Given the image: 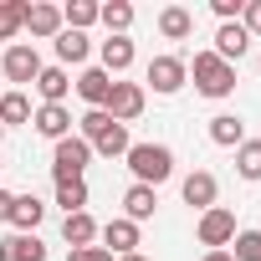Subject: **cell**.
Instances as JSON below:
<instances>
[{
  "mask_svg": "<svg viewBox=\"0 0 261 261\" xmlns=\"http://www.w3.org/2000/svg\"><path fill=\"white\" fill-rule=\"evenodd\" d=\"M123 164L134 169V185H149V190H159L169 174H174V154H169V144H134L123 154Z\"/></svg>",
  "mask_w": 261,
  "mask_h": 261,
  "instance_id": "obj_1",
  "label": "cell"
},
{
  "mask_svg": "<svg viewBox=\"0 0 261 261\" xmlns=\"http://www.w3.org/2000/svg\"><path fill=\"white\" fill-rule=\"evenodd\" d=\"M185 72L195 77V92L200 97H230L236 92V67L220 62L215 51H195V62H185Z\"/></svg>",
  "mask_w": 261,
  "mask_h": 261,
  "instance_id": "obj_2",
  "label": "cell"
},
{
  "mask_svg": "<svg viewBox=\"0 0 261 261\" xmlns=\"http://www.w3.org/2000/svg\"><path fill=\"white\" fill-rule=\"evenodd\" d=\"M87 164H92V144H82V139H62V144L51 149V174H57V185L82 179Z\"/></svg>",
  "mask_w": 261,
  "mask_h": 261,
  "instance_id": "obj_3",
  "label": "cell"
},
{
  "mask_svg": "<svg viewBox=\"0 0 261 261\" xmlns=\"http://www.w3.org/2000/svg\"><path fill=\"white\" fill-rule=\"evenodd\" d=\"M195 236H200V246H205V251H225V246L236 241V215H230L225 205H210V210H200Z\"/></svg>",
  "mask_w": 261,
  "mask_h": 261,
  "instance_id": "obj_4",
  "label": "cell"
},
{
  "mask_svg": "<svg viewBox=\"0 0 261 261\" xmlns=\"http://www.w3.org/2000/svg\"><path fill=\"white\" fill-rule=\"evenodd\" d=\"M41 67H46V62H41V51H36L31 41H16V46H6V57H0V72H6V82H21V87L36 82Z\"/></svg>",
  "mask_w": 261,
  "mask_h": 261,
  "instance_id": "obj_5",
  "label": "cell"
},
{
  "mask_svg": "<svg viewBox=\"0 0 261 261\" xmlns=\"http://www.w3.org/2000/svg\"><path fill=\"white\" fill-rule=\"evenodd\" d=\"M144 102H149V97H144V87H139V82H113V97H108V108H102V113H108L113 123H123V128H128V123L144 113Z\"/></svg>",
  "mask_w": 261,
  "mask_h": 261,
  "instance_id": "obj_6",
  "label": "cell"
},
{
  "mask_svg": "<svg viewBox=\"0 0 261 261\" xmlns=\"http://www.w3.org/2000/svg\"><path fill=\"white\" fill-rule=\"evenodd\" d=\"M185 82H190L185 57H154V62H149V87H154L159 97H174Z\"/></svg>",
  "mask_w": 261,
  "mask_h": 261,
  "instance_id": "obj_7",
  "label": "cell"
},
{
  "mask_svg": "<svg viewBox=\"0 0 261 261\" xmlns=\"http://www.w3.org/2000/svg\"><path fill=\"white\" fill-rule=\"evenodd\" d=\"M31 123H36V134H41V139H51V144L72 139V113H67L62 102H41V108L31 113Z\"/></svg>",
  "mask_w": 261,
  "mask_h": 261,
  "instance_id": "obj_8",
  "label": "cell"
},
{
  "mask_svg": "<svg viewBox=\"0 0 261 261\" xmlns=\"http://www.w3.org/2000/svg\"><path fill=\"white\" fill-rule=\"evenodd\" d=\"M26 31H31L36 41H57V36H62V6H51V0L26 6Z\"/></svg>",
  "mask_w": 261,
  "mask_h": 261,
  "instance_id": "obj_9",
  "label": "cell"
},
{
  "mask_svg": "<svg viewBox=\"0 0 261 261\" xmlns=\"http://www.w3.org/2000/svg\"><path fill=\"white\" fill-rule=\"evenodd\" d=\"M97 236H102V251H108V256H134V251H139V225H134V220H123V215L108 220Z\"/></svg>",
  "mask_w": 261,
  "mask_h": 261,
  "instance_id": "obj_10",
  "label": "cell"
},
{
  "mask_svg": "<svg viewBox=\"0 0 261 261\" xmlns=\"http://www.w3.org/2000/svg\"><path fill=\"white\" fill-rule=\"evenodd\" d=\"M72 87H77V97H82L87 108H108V97H113V77H108L102 67H82V77H77Z\"/></svg>",
  "mask_w": 261,
  "mask_h": 261,
  "instance_id": "obj_11",
  "label": "cell"
},
{
  "mask_svg": "<svg viewBox=\"0 0 261 261\" xmlns=\"http://www.w3.org/2000/svg\"><path fill=\"white\" fill-rule=\"evenodd\" d=\"M179 195H185V205L210 210V205H215V195H220V185H215V174H210V169H195V174H185Z\"/></svg>",
  "mask_w": 261,
  "mask_h": 261,
  "instance_id": "obj_12",
  "label": "cell"
},
{
  "mask_svg": "<svg viewBox=\"0 0 261 261\" xmlns=\"http://www.w3.org/2000/svg\"><path fill=\"white\" fill-rule=\"evenodd\" d=\"M246 46H251V36L241 31V21H225V26L215 31V46H210V51H215L220 62H230V67H236V62L246 57Z\"/></svg>",
  "mask_w": 261,
  "mask_h": 261,
  "instance_id": "obj_13",
  "label": "cell"
},
{
  "mask_svg": "<svg viewBox=\"0 0 261 261\" xmlns=\"http://www.w3.org/2000/svg\"><path fill=\"white\" fill-rule=\"evenodd\" d=\"M97 57H102V72L108 77H123L128 67H134V41H128V36H108L97 46Z\"/></svg>",
  "mask_w": 261,
  "mask_h": 261,
  "instance_id": "obj_14",
  "label": "cell"
},
{
  "mask_svg": "<svg viewBox=\"0 0 261 261\" xmlns=\"http://www.w3.org/2000/svg\"><path fill=\"white\" fill-rule=\"evenodd\" d=\"M51 46H57V67H77V62H87V57H92L87 31H67V26H62V36H57Z\"/></svg>",
  "mask_w": 261,
  "mask_h": 261,
  "instance_id": "obj_15",
  "label": "cell"
},
{
  "mask_svg": "<svg viewBox=\"0 0 261 261\" xmlns=\"http://www.w3.org/2000/svg\"><path fill=\"white\" fill-rule=\"evenodd\" d=\"M41 215H46V205H41L36 195H16V205H11V220H6V225H16V236H36Z\"/></svg>",
  "mask_w": 261,
  "mask_h": 261,
  "instance_id": "obj_16",
  "label": "cell"
},
{
  "mask_svg": "<svg viewBox=\"0 0 261 261\" xmlns=\"http://www.w3.org/2000/svg\"><path fill=\"white\" fill-rule=\"evenodd\" d=\"M154 205H159V190H149V185H128L123 190V220H149L154 215Z\"/></svg>",
  "mask_w": 261,
  "mask_h": 261,
  "instance_id": "obj_17",
  "label": "cell"
},
{
  "mask_svg": "<svg viewBox=\"0 0 261 261\" xmlns=\"http://www.w3.org/2000/svg\"><path fill=\"white\" fill-rule=\"evenodd\" d=\"M31 87L41 92V102H62V108H67V92H72V77H67V67H41V77H36Z\"/></svg>",
  "mask_w": 261,
  "mask_h": 261,
  "instance_id": "obj_18",
  "label": "cell"
},
{
  "mask_svg": "<svg viewBox=\"0 0 261 261\" xmlns=\"http://www.w3.org/2000/svg\"><path fill=\"white\" fill-rule=\"evenodd\" d=\"M210 144L241 149V144H246V123H241L236 113H215V118H210Z\"/></svg>",
  "mask_w": 261,
  "mask_h": 261,
  "instance_id": "obj_19",
  "label": "cell"
},
{
  "mask_svg": "<svg viewBox=\"0 0 261 261\" xmlns=\"http://www.w3.org/2000/svg\"><path fill=\"white\" fill-rule=\"evenodd\" d=\"M62 241H67L72 251H82V246H92V241H97V220H92L87 210H77V215H67V220H62Z\"/></svg>",
  "mask_w": 261,
  "mask_h": 261,
  "instance_id": "obj_20",
  "label": "cell"
},
{
  "mask_svg": "<svg viewBox=\"0 0 261 261\" xmlns=\"http://www.w3.org/2000/svg\"><path fill=\"white\" fill-rule=\"evenodd\" d=\"M0 261H46V246L36 236H6L0 241Z\"/></svg>",
  "mask_w": 261,
  "mask_h": 261,
  "instance_id": "obj_21",
  "label": "cell"
},
{
  "mask_svg": "<svg viewBox=\"0 0 261 261\" xmlns=\"http://www.w3.org/2000/svg\"><path fill=\"white\" fill-rule=\"evenodd\" d=\"M190 31H195V16H190L185 6H164V11H159V36H164V41H185Z\"/></svg>",
  "mask_w": 261,
  "mask_h": 261,
  "instance_id": "obj_22",
  "label": "cell"
},
{
  "mask_svg": "<svg viewBox=\"0 0 261 261\" xmlns=\"http://www.w3.org/2000/svg\"><path fill=\"white\" fill-rule=\"evenodd\" d=\"M97 21L108 26V36H128V26H134V6H128V0H108V6H97Z\"/></svg>",
  "mask_w": 261,
  "mask_h": 261,
  "instance_id": "obj_23",
  "label": "cell"
},
{
  "mask_svg": "<svg viewBox=\"0 0 261 261\" xmlns=\"http://www.w3.org/2000/svg\"><path fill=\"white\" fill-rule=\"evenodd\" d=\"M26 31V0H0V41H16Z\"/></svg>",
  "mask_w": 261,
  "mask_h": 261,
  "instance_id": "obj_24",
  "label": "cell"
},
{
  "mask_svg": "<svg viewBox=\"0 0 261 261\" xmlns=\"http://www.w3.org/2000/svg\"><path fill=\"white\" fill-rule=\"evenodd\" d=\"M31 118V97L26 92H0V128H16Z\"/></svg>",
  "mask_w": 261,
  "mask_h": 261,
  "instance_id": "obj_25",
  "label": "cell"
},
{
  "mask_svg": "<svg viewBox=\"0 0 261 261\" xmlns=\"http://www.w3.org/2000/svg\"><path fill=\"white\" fill-rule=\"evenodd\" d=\"M97 21V0H67V6H62V26L67 31H87Z\"/></svg>",
  "mask_w": 261,
  "mask_h": 261,
  "instance_id": "obj_26",
  "label": "cell"
},
{
  "mask_svg": "<svg viewBox=\"0 0 261 261\" xmlns=\"http://www.w3.org/2000/svg\"><path fill=\"white\" fill-rule=\"evenodd\" d=\"M128 149H134V139H128V128H123V123H113L108 134L92 144V154H102V159H123Z\"/></svg>",
  "mask_w": 261,
  "mask_h": 261,
  "instance_id": "obj_27",
  "label": "cell"
},
{
  "mask_svg": "<svg viewBox=\"0 0 261 261\" xmlns=\"http://www.w3.org/2000/svg\"><path fill=\"white\" fill-rule=\"evenodd\" d=\"M236 174L241 179H261V139H246L236 149Z\"/></svg>",
  "mask_w": 261,
  "mask_h": 261,
  "instance_id": "obj_28",
  "label": "cell"
},
{
  "mask_svg": "<svg viewBox=\"0 0 261 261\" xmlns=\"http://www.w3.org/2000/svg\"><path fill=\"white\" fill-rule=\"evenodd\" d=\"M77 128H82V134H77V139H82V144H97V139H102V134H108V128H113V118H108V113H102V108H87V113H82V118H77Z\"/></svg>",
  "mask_w": 261,
  "mask_h": 261,
  "instance_id": "obj_29",
  "label": "cell"
},
{
  "mask_svg": "<svg viewBox=\"0 0 261 261\" xmlns=\"http://www.w3.org/2000/svg\"><path fill=\"white\" fill-rule=\"evenodd\" d=\"M57 205H62L67 215L87 210V179H67V185H57Z\"/></svg>",
  "mask_w": 261,
  "mask_h": 261,
  "instance_id": "obj_30",
  "label": "cell"
},
{
  "mask_svg": "<svg viewBox=\"0 0 261 261\" xmlns=\"http://www.w3.org/2000/svg\"><path fill=\"white\" fill-rule=\"evenodd\" d=\"M230 261H261V230H236Z\"/></svg>",
  "mask_w": 261,
  "mask_h": 261,
  "instance_id": "obj_31",
  "label": "cell"
},
{
  "mask_svg": "<svg viewBox=\"0 0 261 261\" xmlns=\"http://www.w3.org/2000/svg\"><path fill=\"white\" fill-rule=\"evenodd\" d=\"M241 31L261 36V0H246V6H241Z\"/></svg>",
  "mask_w": 261,
  "mask_h": 261,
  "instance_id": "obj_32",
  "label": "cell"
},
{
  "mask_svg": "<svg viewBox=\"0 0 261 261\" xmlns=\"http://www.w3.org/2000/svg\"><path fill=\"white\" fill-rule=\"evenodd\" d=\"M241 6H246V0H210V11L220 16V26L225 21H241Z\"/></svg>",
  "mask_w": 261,
  "mask_h": 261,
  "instance_id": "obj_33",
  "label": "cell"
},
{
  "mask_svg": "<svg viewBox=\"0 0 261 261\" xmlns=\"http://www.w3.org/2000/svg\"><path fill=\"white\" fill-rule=\"evenodd\" d=\"M67 261H113V256H108L102 246H82V251H72Z\"/></svg>",
  "mask_w": 261,
  "mask_h": 261,
  "instance_id": "obj_34",
  "label": "cell"
},
{
  "mask_svg": "<svg viewBox=\"0 0 261 261\" xmlns=\"http://www.w3.org/2000/svg\"><path fill=\"white\" fill-rule=\"evenodd\" d=\"M11 205H16V195H11V190H0V220H11Z\"/></svg>",
  "mask_w": 261,
  "mask_h": 261,
  "instance_id": "obj_35",
  "label": "cell"
},
{
  "mask_svg": "<svg viewBox=\"0 0 261 261\" xmlns=\"http://www.w3.org/2000/svg\"><path fill=\"white\" fill-rule=\"evenodd\" d=\"M200 261H230V251H205Z\"/></svg>",
  "mask_w": 261,
  "mask_h": 261,
  "instance_id": "obj_36",
  "label": "cell"
},
{
  "mask_svg": "<svg viewBox=\"0 0 261 261\" xmlns=\"http://www.w3.org/2000/svg\"><path fill=\"white\" fill-rule=\"evenodd\" d=\"M118 261H144V256H139V251H134V256H118Z\"/></svg>",
  "mask_w": 261,
  "mask_h": 261,
  "instance_id": "obj_37",
  "label": "cell"
},
{
  "mask_svg": "<svg viewBox=\"0 0 261 261\" xmlns=\"http://www.w3.org/2000/svg\"><path fill=\"white\" fill-rule=\"evenodd\" d=\"M0 139H6V128H0Z\"/></svg>",
  "mask_w": 261,
  "mask_h": 261,
  "instance_id": "obj_38",
  "label": "cell"
},
{
  "mask_svg": "<svg viewBox=\"0 0 261 261\" xmlns=\"http://www.w3.org/2000/svg\"><path fill=\"white\" fill-rule=\"evenodd\" d=\"M256 72H261V62H256Z\"/></svg>",
  "mask_w": 261,
  "mask_h": 261,
  "instance_id": "obj_39",
  "label": "cell"
}]
</instances>
